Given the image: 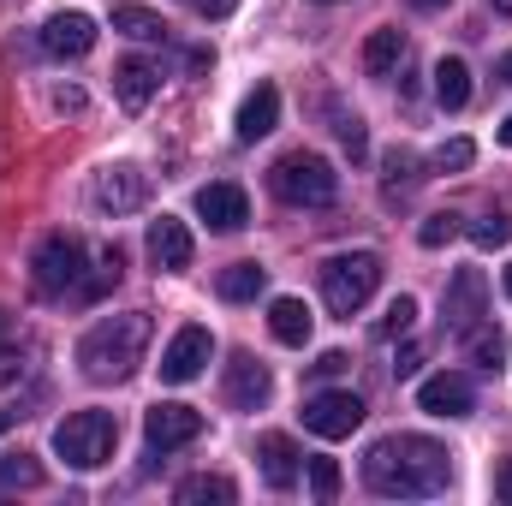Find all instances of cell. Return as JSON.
Wrapping results in <instances>:
<instances>
[{"mask_svg":"<svg viewBox=\"0 0 512 506\" xmlns=\"http://www.w3.org/2000/svg\"><path fill=\"white\" fill-rule=\"evenodd\" d=\"M364 483L387 501H429L453 483V453L429 435H387L364 453Z\"/></svg>","mask_w":512,"mask_h":506,"instance_id":"obj_1","label":"cell"},{"mask_svg":"<svg viewBox=\"0 0 512 506\" xmlns=\"http://www.w3.org/2000/svg\"><path fill=\"white\" fill-rule=\"evenodd\" d=\"M143 346H149V316L131 310V316H108L96 322L84 340H78V370L90 381H131L137 364H143Z\"/></svg>","mask_w":512,"mask_h":506,"instance_id":"obj_2","label":"cell"},{"mask_svg":"<svg viewBox=\"0 0 512 506\" xmlns=\"http://www.w3.org/2000/svg\"><path fill=\"white\" fill-rule=\"evenodd\" d=\"M120 447V417L114 411H72L54 423V453L72 471H102Z\"/></svg>","mask_w":512,"mask_h":506,"instance_id":"obj_3","label":"cell"},{"mask_svg":"<svg viewBox=\"0 0 512 506\" xmlns=\"http://www.w3.org/2000/svg\"><path fill=\"white\" fill-rule=\"evenodd\" d=\"M268 185H274V197L292 203V209H328V203L340 197V173H334L322 155H310V149L280 155V161L268 167Z\"/></svg>","mask_w":512,"mask_h":506,"instance_id":"obj_4","label":"cell"},{"mask_svg":"<svg viewBox=\"0 0 512 506\" xmlns=\"http://www.w3.org/2000/svg\"><path fill=\"white\" fill-rule=\"evenodd\" d=\"M382 286V256L376 251H346V256H328L322 262V298L334 316H358L370 304V292Z\"/></svg>","mask_w":512,"mask_h":506,"instance_id":"obj_5","label":"cell"},{"mask_svg":"<svg viewBox=\"0 0 512 506\" xmlns=\"http://www.w3.org/2000/svg\"><path fill=\"white\" fill-rule=\"evenodd\" d=\"M84 239H78V233H54V239H42V251H36V262H30V268H36V292H42V298H66V292H72V298H78V292H84Z\"/></svg>","mask_w":512,"mask_h":506,"instance_id":"obj_6","label":"cell"},{"mask_svg":"<svg viewBox=\"0 0 512 506\" xmlns=\"http://www.w3.org/2000/svg\"><path fill=\"white\" fill-rule=\"evenodd\" d=\"M358 423H364V399L352 387H328V393H310L304 399V429L322 435V441H346Z\"/></svg>","mask_w":512,"mask_h":506,"instance_id":"obj_7","label":"cell"},{"mask_svg":"<svg viewBox=\"0 0 512 506\" xmlns=\"http://www.w3.org/2000/svg\"><path fill=\"white\" fill-rule=\"evenodd\" d=\"M197 435H203V411H191V405H179V399H161V405H149V417H143V441H149V453L191 447Z\"/></svg>","mask_w":512,"mask_h":506,"instance_id":"obj_8","label":"cell"},{"mask_svg":"<svg viewBox=\"0 0 512 506\" xmlns=\"http://www.w3.org/2000/svg\"><path fill=\"white\" fill-rule=\"evenodd\" d=\"M215 358V334L203 328V322H185L173 340H167V352H161V381H173V387H185V381L203 376V364Z\"/></svg>","mask_w":512,"mask_h":506,"instance_id":"obj_9","label":"cell"},{"mask_svg":"<svg viewBox=\"0 0 512 506\" xmlns=\"http://www.w3.org/2000/svg\"><path fill=\"white\" fill-rule=\"evenodd\" d=\"M96 48V18L90 12H54L48 24H42V54H54V60H84Z\"/></svg>","mask_w":512,"mask_h":506,"instance_id":"obj_10","label":"cell"},{"mask_svg":"<svg viewBox=\"0 0 512 506\" xmlns=\"http://www.w3.org/2000/svg\"><path fill=\"white\" fill-rule=\"evenodd\" d=\"M143 197H149V173H143V167L114 161V167H102V173H96V203H102V209L131 215V209H143Z\"/></svg>","mask_w":512,"mask_h":506,"instance_id":"obj_11","label":"cell"},{"mask_svg":"<svg viewBox=\"0 0 512 506\" xmlns=\"http://www.w3.org/2000/svg\"><path fill=\"white\" fill-rule=\"evenodd\" d=\"M483 298H489V280H483L477 268H459V274L447 280V298H441L447 328H453V334H471L477 316H483Z\"/></svg>","mask_w":512,"mask_h":506,"instance_id":"obj_12","label":"cell"},{"mask_svg":"<svg viewBox=\"0 0 512 506\" xmlns=\"http://www.w3.org/2000/svg\"><path fill=\"white\" fill-rule=\"evenodd\" d=\"M417 405H423L429 417H471L477 387H471V376H459V370H441V376H429L417 387Z\"/></svg>","mask_w":512,"mask_h":506,"instance_id":"obj_13","label":"cell"},{"mask_svg":"<svg viewBox=\"0 0 512 506\" xmlns=\"http://www.w3.org/2000/svg\"><path fill=\"white\" fill-rule=\"evenodd\" d=\"M191 256H197V239H191V227H185V221H173V215L149 221V262H155L161 274H185V268H191Z\"/></svg>","mask_w":512,"mask_h":506,"instance_id":"obj_14","label":"cell"},{"mask_svg":"<svg viewBox=\"0 0 512 506\" xmlns=\"http://www.w3.org/2000/svg\"><path fill=\"white\" fill-rule=\"evenodd\" d=\"M197 215H203L215 233H239V227L251 221V197H245L239 185L215 179V185H203V191H197Z\"/></svg>","mask_w":512,"mask_h":506,"instance_id":"obj_15","label":"cell"},{"mask_svg":"<svg viewBox=\"0 0 512 506\" xmlns=\"http://www.w3.org/2000/svg\"><path fill=\"white\" fill-rule=\"evenodd\" d=\"M268 393H274L268 364H256L251 352H239V358L227 364V405H233V411H256V405H268Z\"/></svg>","mask_w":512,"mask_h":506,"instance_id":"obj_16","label":"cell"},{"mask_svg":"<svg viewBox=\"0 0 512 506\" xmlns=\"http://www.w3.org/2000/svg\"><path fill=\"white\" fill-rule=\"evenodd\" d=\"M155 90H161V72L149 66V60H120L114 66V96H120V108H131V114H143L149 102H155Z\"/></svg>","mask_w":512,"mask_h":506,"instance_id":"obj_17","label":"cell"},{"mask_svg":"<svg viewBox=\"0 0 512 506\" xmlns=\"http://www.w3.org/2000/svg\"><path fill=\"white\" fill-rule=\"evenodd\" d=\"M274 126H280V90H274V84H256L251 96L239 102L233 131H239V143H256V137H268Z\"/></svg>","mask_w":512,"mask_h":506,"instance_id":"obj_18","label":"cell"},{"mask_svg":"<svg viewBox=\"0 0 512 506\" xmlns=\"http://www.w3.org/2000/svg\"><path fill=\"white\" fill-rule=\"evenodd\" d=\"M256 459H262V483L268 489H292L298 483V447H292V435H262L256 441Z\"/></svg>","mask_w":512,"mask_h":506,"instance_id":"obj_19","label":"cell"},{"mask_svg":"<svg viewBox=\"0 0 512 506\" xmlns=\"http://www.w3.org/2000/svg\"><path fill=\"white\" fill-rule=\"evenodd\" d=\"M310 310H304V298H274L268 304V334L280 340V346H310Z\"/></svg>","mask_w":512,"mask_h":506,"instance_id":"obj_20","label":"cell"},{"mask_svg":"<svg viewBox=\"0 0 512 506\" xmlns=\"http://www.w3.org/2000/svg\"><path fill=\"white\" fill-rule=\"evenodd\" d=\"M435 102H441L447 114H459V108L471 102V66H465L459 54H447V60L435 66Z\"/></svg>","mask_w":512,"mask_h":506,"instance_id":"obj_21","label":"cell"},{"mask_svg":"<svg viewBox=\"0 0 512 506\" xmlns=\"http://www.w3.org/2000/svg\"><path fill=\"white\" fill-rule=\"evenodd\" d=\"M405 66V30H376L370 42H364V72L370 78H387V72H399Z\"/></svg>","mask_w":512,"mask_h":506,"instance_id":"obj_22","label":"cell"},{"mask_svg":"<svg viewBox=\"0 0 512 506\" xmlns=\"http://www.w3.org/2000/svg\"><path fill=\"white\" fill-rule=\"evenodd\" d=\"M173 501L179 506H203V501H239V489H233V483H227V477H209V471H203V477H185V483H179V489H173Z\"/></svg>","mask_w":512,"mask_h":506,"instance_id":"obj_23","label":"cell"},{"mask_svg":"<svg viewBox=\"0 0 512 506\" xmlns=\"http://www.w3.org/2000/svg\"><path fill=\"white\" fill-rule=\"evenodd\" d=\"M262 286H268V268H256V262H233V268L221 274V298H227V304H251Z\"/></svg>","mask_w":512,"mask_h":506,"instance_id":"obj_24","label":"cell"},{"mask_svg":"<svg viewBox=\"0 0 512 506\" xmlns=\"http://www.w3.org/2000/svg\"><path fill=\"white\" fill-rule=\"evenodd\" d=\"M465 346H471V364H483L489 376H501V364H507V334L501 328H471Z\"/></svg>","mask_w":512,"mask_h":506,"instance_id":"obj_25","label":"cell"},{"mask_svg":"<svg viewBox=\"0 0 512 506\" xmlns=\"http://www.w3.org/2000/svg\"><path fill=\"white\" fill-rule=\"evenodd\" d=\"M114 30H126L137 42H161V36H167L161 12H149V6H114Z\"/></svg>","mask_w":512,"mask_h":506,"instance_id":"obj_26","label":"cell"},{"mask_svg":"<svg viewBox=\"0 0 512 506\" xmlns=\"http://www.w3.org/2000/svg\"><path fill=\"white\" fill-rule=\"evenodd\" d=\"M120 268H126V251H120V245H108V251L96 256V274L84 280V292H78V298H102V292L120 280Z\"/></svg>","mask_w":512,"mask_h":506,"instance_id":"obj_27","label":"cell"},{"mask_svg":"<svg viewBox=\"0 0 512 506\" xmlns=\"http://www.w3.org/2000/svg\"><path fill=\"white\" fill-rule=\"evenodd\" d=\"M42 483V465L30 453H6L0 459V489H36Z\"/></svg>","mask_w":512,"mask_h":506,"instance_id":"obj_28","label":"cell"},{"mask_svg":"<svg viewBox=\"0 0 512 506\" xmlns=\"http://www.w3.org/2000/svg\"><path fill=\"white\" fill-rule=\"evenodd\" d=\"M387 197H405L411 185H417V155L411 149H387Z\"/></svg>","mask_w":512,"mask_h":506,"instance_id":"obj_29","label":"cell"},{"mask_svg":"<svg viewBox=\"0 0 512 506\" xmlns=\"http://www.w3.org/2000/svg\"><path fill=\"white\" fill-rule=\"evenodd\" d=\"M507 239H512V221L501 215V209L483 215V221H471V245H477V251H501Z\"/></svg>","mask_w":512,"mask_h":506,"instance_id":"obj_30","label":"cell"},{"mask_svg":"<svg viewBox=\"0 0 512 506\" xmlns=\"http://www.w3.org/2000/svg\"><path fill=\"white\" fill-rule=\"evenodd\" d=\"M459 233H465L459 215H429V221L417 227V245H423V251H441V245H453Z\"/></svg>","mask_w":512,"mask_h":506,"instance_id":"obj_31","label":"cell"},{"mask_svg":"<svg viewBox=\"0 0 512 506\" xmlns=\"http://www.w3.org/2000/svg\"><path fill=\"white\" fill-rule=\"evenodd\" d=\"M471 161H477V143H471V137H453V143L435 149V167H441V173H465Z\"/></svg>","mask_w":512,"mask_h":506,"instance_id":"obj_32","label":"cell"},{"mask_svg":"<svg viewBox=\"0 0 512 506\" xmlns=\"http://www.w3.org/2000/svg\"><path fill=\"white\" fill-rule=\"evenodd\" d=\"M411 322H417V298H405V292H399V298L387 304V316H382V334H387V340H393V334H411Z\"/></svg>","mask_w":512,"mask_h":506,"instance_id":"obj_33","label":"cell"},{"mask_svg":"<svg viewBox=\"0 0 512 506\" xmlns=\"http://www.w3.org/2000/svg\"><path fill=\"white\" fill-rule=\"evenodd\" d=\"M310 489H316V501H334L340 495V465L334 459H310Z\"/></svg>","mask_w":512,"mask_h":506,"instance_id":"obj_34","label":"cell"},{"mask_svg":"<svg viewBox=\"0 0 512 506\" xmlns=\"http://www.w3.org/2000/svg\"><path fill=\"white\" fill-rule=\"evenodd\" d=\"M340 143H346V155H352V161H364V155H370V137H364V120H358V114H340Z\"/></svg>","mask_w":512,"mask_h":506,"instance_id":"obj_35","label":"cell"},{"mask_svg":"<svg viewBox=\"0 0 512 506\" xmlns=\"http://www.w3.org/2000/svg\"><path fill=\"white\" fill-rule=\"evenodd\" d=\"M346 370V352H322L316 364H310V376H340Z\"/></svg>","mask_w":512,"mask_h":506,"instance_id":"obj_36","label":"cell"},{"mask_svg":"<svg viewBox=\"0 0 512 506\" xmlns=\"http://www.w3.org/2000/svg\"><path fill=\"white\" fill-rule=\"evenodd\" d=\"M191 6H197L203 18H233V12H239V0H191Z\"/></svg>","mask_w":512,"mask_h":506,"instance_id":"obj_37","label":"cell"},{"mask_svg":"<svg viewBox=\"0 0 512 506\" xmlns=\"http://www.w3.org/2000/svg\"><path fill=\"white\" fill-rule=\"evenodd\" d=\"M417 364H423V352H417V346H405V352L393 358V376H399V381H405V376H417Z\"/></svg>","mask_w":512,"mask_h":506,"instance_id":"obj_38","label":"cell"},{"mask_svg":"<svg viewBox=\"0 0 512 506\" xmlns=\"http://www.w3.org/2000/svg\"><path fill=\"white\" fill-rule=\"evenodd\" d=\"M495 495H501V501L512 506V459L501 465V471H495Z\"/></svg>","mask_w":512,"mask_h":506,"instance_id":"obj_39","label":"cell"},{"mask_svg":"<svg viewBox=\"0 0 512 506\" xmlns=\"http://www.w3.org/2000/svg\"><path fill=\"white\" fill-rule=\"evenodd\" d=\"M411 6H417V12H441L447 0H411Z\"/></svg>","mask_w":512,"mask_h":506,"instance_id":"obj_40","label":"cell"},{"mask_svg":"<svg viewBox=\"0 0 512 506\" xmlns=\"http://www.w3.org/2000/svg\"><path fill=\"white\" fill-rule=\"evenodd\" d=\"M18 417H24V411H0V429H12V423H18Z\"/></svg>","mask_w":512,"mask_h":506,"instance_id":"obj_41","label":"cell"},{"mask_svg":"<svg viewBox=\"0 0 512 506\" xmlns=\"http://www.w3.org/2000/svg\"><path fill=\"white\" fill-rule=\"evenodd\" d=\"M489 6H495V12H501V18H512V0H489Z\"/></svg>","mask_w":512,"mask_h":506,"instance_id":"obj_42","label":"cell"},{"mask_svg":"<svg viewBox=\"0 0 512 506\" xmlns=\"http://www.w3.org/2000/svg\"><path fill=\"white\" fill-rule=\"evenodd\" d=\"M501 84H512V54L501 60Z\"/></svg>","mask_w":512,"mask_h":506,"instance_id":"obj_43","label":"cell"},{"mask_svg":"<svg viewBox=\"0 0 512 506\" xmlns=\"http://www.w3.org/2000/svg\"><path fill=\"white\" fill-rule=\"evenodd\" d=\"M501 143H507V149H512V114H507V126H501Z\"/></svg>","mask_w":512,"mask_h":506,"instance_id":"obj_44","label":"cell"},{"mask_svg":"<svg viewBox=\"0 0 512 506\" xmlns=\"http://www.w3.org/2000/svg\"><path fill=\"white\" fill-rule=\"evenodd\" d=\"M507 298H512V268H507Z\"/></svg>","mask_w":512,"mask_h":506,"instance_id":"obj_45","label":"cell"},{"mask_svg":"<svg viewBox=\"0 0 512 506\" xmlns=\"http://www.w3.org/2000/svg\"><path fill=\"white\" fill-rule=\"evenodd\" d=\"M0 328H6V316H0Z\"/></svg>","mask_w":512,"mask_h":506,"instance_id":"obj_46","label":"cell"},{"mask_svg":"<svg viewBox=\"0 0 512 506\" xmlns=\"http://www.w3.org/2000/svg\"><path fill=\"white\" fill-rule=\"evenodd\" d=\"M322 6H334V0H322Z\"/></svg>","mask_w":512,"mask_h":506,"instance_id":"obj_47","label":"cell"}]
</instances>
